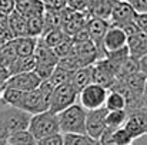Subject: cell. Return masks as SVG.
Returning a JSON list of instances; mask_svg holds the SVG:
<instances>
[{"label": "cell", "mask_w": 147, "mask_h": 145, "mask_svg": "<svg viewBox=\"0 0 147 145\" xmlns=\"http://www.w3.org/2000/svg\"><path fill=\"white\" fill-rule=\"evenodd\" d=\"M126 1H127L129 4H131V7H133V4L136 3V0H126Z\"/></svg>", "instance_id": "cell-45"}, {"label": "cell", "mask_w": 147, "mask_h": 145, "mask_svg": "<svg viewBox=\"0 0 147 145\" xmlns=\"http://www.w3.org/2000/svg\"><path fill=\"white\" fill-rule=\"evenodd\" d=\"M116 80H117V76L106 58H100L92 65V83L93 84H97L106 90H110L113 84L116 83Z\"/></svg>", "instance_id": "cell-7"}, {"label": "cell", "mask_w": 147, "mask_h": 145, "mask_svg": "<svg viewBox=\"0 0 147 145\" xmlns=\"http://www.w3.org/2000/svg\"><path fill=\"white\" fill-rule=\"evenodd\" d=\"M4 88H6L4 83H0V98H1V96H3V91H4Z\"/></svg>", "instance_id": "cell-44"}, {"label": "cell", "mask_w": 147, "mask_h": 145, "mask_svg": "<svg viewBox=\"0 0 147 145\" xmlns=\"http://www.w3.org/2000/svg\"><path fill=\"white\" fill-rule=\"evenodd\" d=\"M63 145H96V141L86 134H61Z\"/></svg>", "instance_id": "cell-28"}, {"label": "cell", "mask_w": 147, "mask_h": 145, "mask_svg": "<svg viewBox=\"0 0 147 145\" xmlns=\"http://www.w3.org/2000/svg\"><path fill=\"white\" fill-rule=\"evenodd\" d=\"M143 110H147V78L144 83V88H143Z\"/></svg>", "instance_id": "cell-42"}, {"label": "cell", "mask_w": 147, "mask_h": 145, "mask_svg": "<svg viewBox=\"0 0 147 145\" xmlns=\"http://www.w3.org/2000/svg\"><path fill=\"white\" fill-rule=\"evenodd\" d=\"M66 7L77 11V13H84L89 16V10H90V4L89 0H66Z\"/></svg>", "instance_id": "cell-34"}, {"label": "cell", "mask_w": 147, "mask_h": 145, "mask_svg": "<svg viewBox=\"0 0 147 145\" xmlns=\"http://www.w3.org/2000/svg\"><path fill=\"white\" fill-rule=\"evenodd\" d=\"M36 145H63V135L60 132L54 134V135H50L47 138H43V140L37 141Z\"/></svg>", "instance_id": "cell-36"}, {"label": "cell", "mask_w": 147, "mask_h": 145, "mask_svg": "<svg viewBox=\"0 0 147 145\" xmlns=\"http://www.w3.org/2000/svg\"><path fill=\"white\" fill-rule=\"evenodd\" d=\"M114 3H116V0H103L101 3H98L97 6H94V7L90 9L89 16H90V17H96V19H101V20L109 21Z\"/></svg>", "instance_id": "cell-23"}, {"label": "cell", "mask_w": 147, "mask_h": 145, "mask_svg": "<svg viewBox=\"0 0 147 145\" xmlns=\"http://www.w3.org/2000/svg\"><path fill=\"white\" fill-rule=\"evenodd\" d=\"M139 71H140L139 70V61L129 55L126 58V61L123 63V65H121V68L117 74V78H126V77H130V76H133Z\"/></svg>", "instance_id": "cell-31"}, {"label": "cell", "mask_w": 147, "mask_h": 145, "mask_svg": "<svg viewBox=\"0 0 147 145\" xmlns=\"http://www.w3.org/2000/svg\"><path fill=\"white\" fill-rule=\"evenodd\" d=\"M89 19H90V16H87L84 13L73 11L66 7L61 11V30L66 36L73 37L76 33H79L80 30H83L86 27Z\"/></svg>", "instance_id": "cell-8"}, {"label": "cell", "mask_w": 147, "mask_h": 145, "mask_svg": "<svg viewBox=\"0 0 147 145\" xmlns=\"http://www.w3.org/2000/svg\"><path fill=\"white\" fill-rule=\"evenodd\" d=\"M27 20V36L29 37H34V39H40L43 36V16H37V17H32V19H26Z\"/></svg>", "instance_id": "cell-29"}, {"label": "cell", "mask_w": 147, "mask_h": 145, "mask_svg": "<svg viewBox=\"0 0 147 145\" xmlns=\"http://www.w3.org/2000/svg\"><path fill=\"white\" fill-rule=\"evenodd\" d=\"M116 1H120V0H116Z\"/></svg>", "instance_id": "cell-49"}, {"label": "cell", "mask_w": 147, "mask_h": 145, "mask_svg": "<svg viewBox=\"0 0 147 145\" xmlns=\"http://www.w3.org/2000/svg\"><path fill=\"white\" fill-rule=\"evenodd\" d=\"M109 27H110L109 21L101 20V19H96V17H90V19L87 20V24H86V30H87L89 39H90V41L96 46L100 58H104L103 39H104V36H106Z\"/></svg>", "instance_id": "cell-9"}, {"label": "cell", "mask_w": 147, "mask_h": 145, "mask_svg": "<svg viewBox=\"0 0 147 145\" xmlns=\"http://www.w3.org/2000/svg\"><path fill=\"white\" fill-rule=\"evenodd\" d=\"M126 46H127V36L124 34V31L120 27L110 26L104 39H103L104 55H106V53H113V51L121 50Z\"/></svg>", "instance_id": "cell-14"}, {"label": "cell", "mask_w": 147, "mask_h": 145, "mask_svg": "<svg viewBox=\"0 0 147 145\" xmlns=\"http://www.w3.org/2000/svg\"><path fill=\"white\" fill-rule=\"evenodd\" d=\"M106 96H107L106 88L92 83L79 93L77 98L80 100V105L86 111H93V110L103 108L104 101H106Z\"/></svg>", "instance_id": "cell-6"}, {"label": "cell", "mask_w": 147, "mask_h": 145, "mask_svg": "<svg viewBox=\"0 0 147 145\" xmlns=\"http://www.w3.org/2000/svg\"><path fill=\"white\" fill-rule=\"evenodd\" d=\"M134 23L137 24V27H139L140 31L147 33V13H136Z\"/></svg>", "instance_id": "cell-37"}, {"label": "cell", "mask_w": 147, "mask_h": 145, "mask_svg": "<svg viewBox=\"0 0 147 145\" xmlns=\"http://www.w3.org/2000/svg\"><path fill=\"white\" fill-rule=\"evenodd\" d=\"M103 108L107 112H110V111H123V110L126 111V101H124L123 96L119 91L110 90V91H107Z\"/></svg>", "instance_id": "cell-21"}, {"label": "cell", "mask_w": 147, "mask_h": 145, "mask_svg": "<svg viewBox=\"0 0 147 145\" xmlns=\"http://www.w3.org/2000/svg\"><path fill=\"white\" fill-rule=\"evenodd\" d=\"M34 60H36V65H47V67H56L59 58L54 55L53 50L49 48L47 46H45L40 39H37V46L33 54Z\"/></svg>", "instance_id": "cell-17"}, {"label": "cell", "mask_w": 147, "mask_h": 145, "mask_svg": "<svg viewBox=\"0 0 147 145\" xmlns=\"http://www.w3.org/2000/svg\"><path fill=\"white\" fill-rule=\"evenodd\" d=\"M70 77H71V73H69L67 70H64V68L56 65V68L53 70V73H51V76H50V78L46 80V81H49L53 87H57V86H61V84L67 83V81L70 80Z\"/></svg>", "instance_id": "cell-30"}, {"label": "cell", "mask_w": 147, "mask_h": 145, "mask_svg": "<svg viewBox=\"0 0 147 145\" xmlns=\"http://www.w3.org/2000/svg\"><path fill=\"white\" fill-rule=\"evenodd\" d=\"M139 61V70H140V73L142 74H144L147 77V54L146 55H143L140 60H137Z\"/></svg>", "instance_id": "cell-40"}, {"label": "cell", "mask_w": 147, "mask_h": 145, "mask_svg": "<svg viewBox=\"0 0 147 145\" xmlns=\"http://www.w3.org/2000/svg\"><path fill=\"white\" fill-rule=\"evenodd\" d=\"M6 144V141H4V140H0V145H4Z\"/></svg>", "instance_id": "cell-46"}, {"label": "cell", "mask_w": 147, "mask_h": 145, "mask_svg": "<svg viewBox=\"0 0 147 145\" xmlns=\"http://www.w3.org/2000/svg\"><path fill=\"white\" fill-rule=\"evenodd\" d=\"M127 51L129 55L134 60H140L147 54V33L139 31L137 34L127 39Z\"/></svg>", "instance_id": "cell-16"}, {"label": "cell", "mask_w": 147, "mask_h": 145, "mask_svg": "<svg viewBox=\"0 0 147 145\" xmlns=\"http://www.w3.org/2000/svg\"><path fill=\"white\" fill-rule=\"evenodd\" d=\"M45 10L63 11L66 9V0H42Z\"/></svg>", "instance_id": "cell-35"}, {"label": "cell", "mask_w": 147, "mask_h": 145, "mask_svg": "<svg viewBox=\"0 0 147 145\" xmlns=\"http://www.w3.org/2000/svg\"><path fill=\"white\" fill-rule=\"evenodd\" d=\"M133 9L136 13H147V0H136Z\"/></svg>", "instance_id": "cell-39"}, {"label": "cell", "mask_w": 147, "mask_h": 145, "mask_svg": "<svg viewBox=\"0 0 147 145\" xmlns=\"http://www.w3.org/2000/svg\"><path fill=\"white\" fill-rule=\"evenodd\" d=\"M43 34L50 30L61 29V11L45 10L43 13Z\"/></svg>", "instance_id": "cell-24"}, {"label": "cell", "mask_w": 147, "mask_h": 145, "mask_svg": "<svg viewBox=\"0 0 147 145\" xmlns=\"http://www.w3.org/2000/svg\"><path fill=\"white\" fill-rule=\"evenodd\" d=\"M101 1H103V0H89V4H90V9H92V7H94V6H97L98 3H101ZM89 11H90V10H89Z\"/></svg>", "instance_id": "cell-43"}, {"label": "cell", "mask_w": 147, "mask_h": 145, "mask_svg": "<svg viewBox=\"0 0 147 145\" xmlns=\"http://www.w3.org/2000/svg\"><path fill=\"white\" fill-rule=\"evenodd\" d=\"M131 140H137L147 135V112L144 110L127 114V120L123 125Z\"/></svg>", "instance_id": "cell-12"}, {"label": "cell", "mask_w": 147, "mask_h": 145, "mask_svg": "<svg viewBox=\"0 0 147 145\" xmlns=\"http://www.w3.org/2000/svg\"><path fill=\"white\" fill-rule=\"evenodd\" d=\"M36 46H37V39L34 37L27 36V37H20V39H13V47L19 58L32 57L34 54Z\"/></svg>", "instance_id": "cell-19"}, {"label": "cell", "mask_w": 147, "mask_h": 145, "mask_svg": "<svg viewBox=\"0 0 147 145\" xmlns=\"http://www.w3.org/2000/svg\"><path fill=\"white\" fill-rule=\"evenodd\" d=\"M9 145H36L37 141L33 138V135L24 130V131H17V132H13L7 137V141Z\"/></svg>", "instance_id": "cell-25"}, {"label": "cell", "mask_w": 147, "mask_h": 145, "mask_svg": "<svg viewBox=\"0 0 147 145\" xmlns=\"http://www.w3.org/2000/svg\"><path fill=\"white\" fill-rule=\"evenodd\" d=\"M7 27L13 39L27 37V20L20 16L17 11H13L7 16Z\"/></svg>", "instance_id": "cell-18"}, {"label": "cell", "mask_w": 147, "mask_h": 145, "mask_svg": "<svg viewBox=\"0 0 147 145\" xmlns=\"http://www.w3.org/2000/svg\"><path fill=\"white\" fill-rule=\"evenodd\" d=\"M27 131L33 135V138L36 141H40V140L47 138L50 135L59 134L60 131H59L57 114H53L50 111H45V112L32 115Z\"/></svg>", "instance_id": "cell-3"}, {"label": "cell", "mask_w": 147, "mask_h": 145, "mask_svg": "<svg viewBox=\"0 0 147 145\" xmlns=\"http://www.w3.org/2000/svg\"><path fill=\"white\" fill-rule=\"evenodd\" d=\"M23 98H24V93L23 91H19V90H14V88H7L6 87L0 100H1V102L4 105L20 110L22 102H23Z\"/></svg>", "instance_id": "cell-22"}, {"label": "cell", "mask_w": 147, "mask_h": 145, "mask_svg": "<svg viewBox=\"0 0 147 145\" xmlns=\"http://www.w3.org/2000/svg\"><path fill=\"white\" fill-rule=\"evenodd\" d=\"M79 97V91L73 87L70 80L61 86L54 87L49 102V111L53 114H59L63 110L69 108L70 105L76 104V100Z\"/></svg>", "instance_id": "cell-4"}, {"label": "cell", "mask_w": 147, "mask_h": 145, "mask_svg": "<svg viewBox=\"0 0 147 145\" xmlns=\"http://www.w3.org/2000/svg\"><path fill=\"white\" fill-rule=\"evenodd\" d=\"M7 137H9V131H7V128L4 127V124L0 121V140L7 141Z\"/></svg>", "instance_id": "cell-41"}, {"label": "cell", "mask_w": 147, "mask_h": 145, "mask_svg": "<svg viewBox=\"0 0 147 145\" xmlns=\"http://www.w3.org/2000/svg\"><path fill=\"white\" fill-rule=\"evenodd\" d=\"M96 145H98V144H97V141H96Z\"/></svg>", "instance_id": "cell-47"}, {"label": "cell", "mask_w": 147, "mask_h": 145, "mask_svg": "<svg viewBox=\"0 0 147 145\" xmlns=\"http://www.w3.org/2000/svg\"><path fill=\"white\" fill-rule=\"evenodd\" d=\"M53 90H54V87L49 81H42V84L36 90L24 93V98H23L20 110L26 111L30 115L49 111L50 96H51Z\"/></svg>", "instance_id": "cell-2"}, {"label": "cell", "mask_w": 147, "mask_h": 145, "mask_svg": "<svg viewBox=\"0 0 147 145\" xmlns=\"http://www.w3.org/2000/svg\"><path fill=\"white\" fill-rule=\"evenodd\" d=\"M30 114H27L23 110L7 107L6 110L0 111V121L4 124V127L9 131V135L17 131H24L29 128L30 122Z\"/></svg>", "instance_id": "cell-5"}, {"label": "cell", "mask_w": 147, "mask_h": 145, "mask_svg": "<svg viewBox=\"0 0 147 145\" xmlns=\"http://www.w3.org/2000/svg\"><path fill=\"white\" fill-rule=\"evenodd\" d=\"M144 111H146V112H147V110H144Z\"/></svg>", "instance_id": "cell-50"}, {"label": "cell", "mask_w": 147, "mask_h": 145, "mask_svg": "<svg viewBox=\"0 0 147 145\" xmlns=\"http://www.w3.org/2000/svg\"><path fill=\"white\" fill-rule=\"evenodd\" d=\"M106 114L104 108H98L86 112V135L97 141L106 131Z\"/></svg>", "instance_id": "cell-11"}, {"label": "cell", "mask_w": 147, "mask_h": 145, "mask_svg": "<svg viewBox=\"0 0 147 145\" xmlns=\"http://www.w3.org/2000/svg\"><path fill=\"white\" fill-rule=\"evenodd\" d=\"M42 84V80L33 73H19V74H13L7 78V81L4 83V86L7 88H14L23 93H29L36 90L39 86Z\"/></svg>", "instance_id": "cell-10"}, {"label": "cell", "mask_w": 147, "mask_h": 145, "mask_svg": "<svg viewBox=\"0 0 147 145\" xmlns=\"http://www.w3.org/2000/svg\"><path fill=\"white\" fill-rule=\"evenodd\" d=\"M14 11V0H0V13L9 16Z\"/></svg>", "instance_id": "cell-38"}, {"label": "cell", "mask_w": 147, "mask_h": 145, "mask_svg": "<svg viewBox=\"0 0 147 145\" xmlns=\"http://www.w3.org/2000/svg\"><path fill=\"white\" fill-rule=\"evenodd\" d=\"M70 83L73 84V87L80 93L84 87H87L89 84H92V65L87 67H82L79 70H76L71 77H70Z\"/></svg>", "instance_id": "cell-20"}, {"label": "cell", "mask_w": 147, "mask_h": 145, "mask_svg": "<svg viewBox=\"0 0 147 145\" xmlns=\"http://www.w3.org/2000/svg\"><path fill=\"white\" fill-rule=\"evenodd\" d=\"M111 138L116 145H129L133 142L131 137L127 134V131L123 127L117 128V130H111Z\"/></svg>", "instance_id": "cell-33"}, {"label": "cell", "mask_w": 147, "mask_h": 145, "mask_svg": "<svg viewBox=\"0 0 147 145\" xmlns=\"http://www.w3.org/2000/svg\"><path fill=\"white\" fill-rule=\"evenodd\" d=\"M86 110L80 104H73L57 114L60 134H86Z\"/></svg>", "instance_id": "cell-1"}, {"label": "cell", "mask_w": 147, "mask_h": 145, "mask_svg": "<svg viewBox=\"0 0 147 145\" xmlns=\"http://www.w3.org/2000/svg\"><path fill=\"white\" fill-rule=\"evenodd\" d=\"M4 145H9V144H7V142H6V144H4Z\"/></svg>", "instance_id": "cell-48"}, {"label": "cell", "mask_w": 147, "mask_h": 145, "mask_svg": "<svg viewBox=\"0 0 147 145\" xmlns=\"http://www.w3.org/2000/svg\"><path fill=\"white\" fill-rule=\"evenodd\" d=\"M134 16H136V11L131 7V4H129L126 0H120V1H116L113 6L109 24L121 29L123 26L134 21Z\"/></svg>", "instance_id": "cell-13"}, {"label": "cell", "mask_w": 147, "mask_h": 145, "mask_svg": "<svg viewBox=\"0 0 147 145\" xmlns=\"http://www.w3.org/2000/svg\"><path fill=\"white\" fill-rule=\"evenodd\" d=\"M129 145H133V144H129Z\"/></svg>", "instance_id": "cell-51"}, {"label": "cell", "mask_w": 147, "mask_h": 145, "mask_svg": "<svg viewBox=\"0 0 147 145\" xmlns=\"http://www.w3.org/2000/svg\"><path fill=\"white\" fill-rule=\"evenodd\" d=\"M14 11H17L24 19H32L43 16L45 7L42 0H14Z\"/></svg>", "instance_id": "cell-15"}, {"label": "cell", "mask_w": 147, "mask_h": 145, "mask_svg": "<svg viewBox=\"0 0 147 145\" xmlns=\"http://www.w3.org/2000/svg\"><path fill=\"white\" fill-rule=\"evenodd\" d=\"M127 120V112L123 111H110L106 114V128L109 130H117L124 125Z\"/></svg>", "instance_id": "cell-26"}, {"label": "cell", "mask_w": 147, "mask_h": 145, "mask_svg": "<svg viewBox=\"0 0 147 145\" xmlns=\"http://www.w3.org/2000/svg\"><path fill=\"white\" fill-rule=\"evenodd\" d=\"M54 55L60 60V58H64L70 54H73V40L71 37H66L61 43H59L54 48H51Z\"/></svg>", "instance_id": "cell-32"}, {"label": "cell", "mask_w": 147, "mask_h": 145, "mask_svg": "<svg viewBox=\"0 0 147 145\" xmlns=\"http://www.w3.org/2000/svg\"><path fill=\"white\" fill-rule=\"evenodd\" d=\"M66 37H69V36H66L61 29H56V30H50L47 33H45L40 37V41L45 46H47L49 48H54L59 43H61Z\"/></svg>", "instance_id": "cell-27"}]
</instances>
